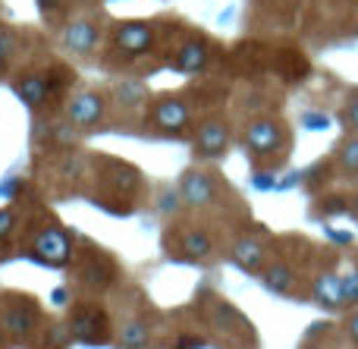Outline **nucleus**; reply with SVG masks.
<instances>
[{"instance_id":"27","label":"nucleus","mask_w":358,"mask_h":349,"mask_svg":"<svg viewBox=\"0 0 358 349\" xmlns=\"http://www.w3.org/2000/svg\"><path fill=\"white\" fill-rule=\"evenodd\" d=\"M327 236L334 239V243H340V245H349V243H352V236H349V233H343V230H327Z\"/></svg>"},{"instance_id":"16","label":"nucleus","mask_w":358,"mask_h":349,"mask_svg":"<svg viewBox=\"0 0 358 349\" xmlns=\"http://www.w3.org/2000/svg\"><path fill=\"white\" fill-rule=\"evenodd\" d=\"M261 280H264V287L273 290V293H286V290H292V283H296V274H292V268H286L283 262H277V264H271V268H264Z\"/></svg>"},{"instance_id":"25","label":"nucleus","mask_w":358,"mask_h":349,"mask_svg":"<svg viewBox=\"0 0 358 349\" xmlns=\"http://www.w3.org/2000/svg\"><path fill=\"white\" fill-rule=\"evenodd\" d=\"M13 48H16V41H13L10 35H0V66H6V60H10Z\"/></svg>"},{"instance_id":"13","label":"nucleus","mask_w":358,"mask_h":349,"mask_svg":"<svg viewBox=\"0 0 358 349\" xmlns=\"http://www.w3.org/2000/svg\"><path fill=\"white\" fill-rule=\"evenodd\" d=\"M233 262L239 264L242 271L255 274V271L264 268V245H261L258 239H252V236H242L239 243H236V249H233Z\"/></svg>"},{"instance_id":"24","label":"nucleus","mask_w":358,"mask_h":349,"mask_svg":"<svg viewBox=\"0 0 358 349\" xmlns=\"http://www.w3.org/2000/svg\"><path fill=\"white\" fill-rule=\"evenodd\" d=\"M13 224H16V214L10 208H0V236H6L13 230Z\"/></svg>"},{"instance_id":"6","label":"nucleus","mask_w":358,"mask_h":349,"mask_svg":"<svg viewBox=\"0 0 358 349\" xmlns=\"http://www.w3.org/2000/svg\"><path fill=\"white\" fill-rule=\"evenodd\" d=\"M60 41H63V48H66L69 54L85 57V54H92V50L98 48V29H94L88 19H73V22H66Z\"/></svg>"},{"instance_id":"3","label":"nucleus","mask_w":358,"mask_h":349,"mask_svg":"<svg viewBox=\"0 0 358 349\" xmlns=\"http://www.w3.org/2000/svg\"><path fill=\"white\" fill-rule=\"evenodd\" d=\"M245 148L252 151L255 157H267V155H273V151L280 148V142H283V132H280V126L273 123V120H267V117H261V120H255V123H248V129H245Z\"/></svg>"},{"instance_id":"14","label":"nucleus","mask_w":358,"mask_h":349,"mask_svg":"<svg viewBox=\"0 0 358 349\" xmlns=\"http://www.w3.org/2000/svg\"><path fill=\"white\" fill-rule=\"evenodd\" d=\"M148 340H151V327L145 325V321H138V318L126 321V325L120 327V334H117L120 349H145L148 346Z\"/></svg>"},{"instance_id":"20","label":"nucleus","mask_w":358,"mask_h":349,"mask_svg":"<svg viewBox=\"0 0 358 349\" xmlns=\"http://www.w3.org/2000/svg\"><path fill=\"white\" fill-rule=\"evenodd\" d=\"M145 98V88L138 85V82H123L120 85V101H126V104H136V101Z\"/></svg>"},{"instance_id":"9","label":"nucleus","mask_w":358,"mask_h":349,"mask_svg":"<svg viewBox=\"0 0 358 349\" xmlns=\"http://www.w3.org/2000/svg\"><path fill=\"white\" fill-rule=\"evenodd\" d=\"M311 296H315V302H321L324 308H334V312L346 308V293H343V274H334V271L321 274L315 283H311Z\"/></svg>"},{"instance_id":"4","label":"nucleus","mask_w":358,"mask_h":349,"mask_svg":"<svg viewBox=\"0 0 358 349\" xmlns=\"http://www.w3.org/2000/svg\"><path fill=\"white\" fill-rule=\"evenodd\" d=\"M189 117H192L189 107H185L179 98L155 101V107H151V113H148L151 126H155V129H161V132H182L185 126H189Z\"/></svg>"},{"instance_id":"17","label":"nucleus","mask_w":358,"mask_h":349,"mask_svg":"<svg viewBox=\"0 0 358 349\" xmlns=\"http://www.w3.org/2000/svg\"><path fill=\"white\" fill-rule=\"evenodd\" d=\"M3 327L6 334H29L31 327H35V312H22V308H10V312L3 315Z\"/></svg>"},{"instance_id":"1","label":"nucleus","mask_w":358,"mask_h":349,"mask_svg":"<svg viewBox=\"0 0 358 349\" xmlns=\"http://www.w3.org/2000/svg\"><path fill=\"white\" fill-rule=\"evenodd\" d=\"M31 255L41 264H50V268H63L73 255V243H69V233L60 230V227H48L35 236L31 243Z\"/></svg>"},{"instance_id":"2","label":"nucleus","mask_w":358,"mask_h":349,"mask_svg":"<svg viewBox=\"0 0 358 349\" xmlns=\"http://www.w3.org/2000/svg\"><path fill=\"white\" fill-rule=\"evenodd\" d=\"M104 94L92 92V88H82V92L73 94V101H69L66 107V120L69 126H79V129H92V126H98L101 120H104Z\"/></svg>"},{"instance_id":"21","label":"nucleus","mask_w":358,"mask_h":349,"mask_svg":"<svg viewBox=\"0 0 358 349\" xmlns=\"http://www.w3.org/2000/svg\"><path fill=\"white\" fill-rule=\"evenodd\" d=\"M305 126H308V129H327L330 126V117H324V113H305Z\"/></svg>"},{"instance_id":"10","label":"nucleus","mask_w":358,"mask_h":349,"mask_svg":"<svg viewBox=\"0 0 358 349\" xmlns=\"http://www.w3.org/2000/svg\"><path fill=\"white\" fill-rule=\"evenodd\" d=\"M13 88H16V98L22 101L29 111H41L44 101L50 98V79H48V76H41V73L22 76V79H19Z\"/></svg>"},{"instance_id":"7","label":"nucleus","mask_w":358,"mask_h":349,"mask_svg":"<svg viewBox=\"0 0 358 349\" xmlns=\"http://www.w3.org/2000/svg\"><path fill=\"white\" fill-rule=\"evenodd\" d=\"M179 199L189 208H204L214 201V180L201 170H189V173L179 180Z\"/></svg>"},{"instance_id":"28","label":"nucleus","mask_w":358,"mask_h":349,"mask_svg":"<svg viewBox=\"0 0 358 349\" xmlns=\"http://www.w3.org/2000/svg\"><path fill=\"white\" fill-rule=\"evenodd\" d=\"M173 208H176V192H167V195H164L161 211H173Z\"/></svg>"},{"instance_id":"26","label":"nucleus","mask_w":358,"mask_h":349,"mask_svg":"<svg viewBox=\"0 0 358 349\" xmlns=\"http://www.w3.org/2000/svg\"><path fill=\"white\" fill-rule=\"evenodd\" d=\"M346 334H349V340H352V343L358 346V312H355L352 318L346 321Z\"/></svg>"},{"instance_id":"19","label":"nucleus","mask_w":358,"mask_h":349,"mask_svg":"<svg viewBox=\"0 0 358 349\" xmlns=\"http://www.w3.org/2000/svg\"><path fill=\"white\" fill-rule=\"evenodd\" d=\"M343 293H346V306H358V268L343 274Z\"/></svg>"},{"instance_id":"18","label":"nucleus","mask_w":358,"mask_h":349,"mask_svg":"<svg viewBox=\"0 0 358 349\" xmlns=\"http://www.w3.org/2000/svg\"><path fill=\"white\" fill-rule=\"evenodd\" d=\"M340 170L349 176H358V136L346 138L340 148Z\"/></svg>"},{"instance_id":"22","label":"nucleus","mask_w":358,"mask_h":349,"mask_svg":"<svg viewBox=\"0 0 358 349\" xmlns=\"http://www.w3.org/2000/svg\"><path fill=\"white\" fill-rule=\"evenodd\" d=\"M343 117H346V126H349V129L358 132V94L346 104V113H343Z\"/></svg>"},{"instance_id":"12","label":"nucleus","mask_w":358,"mask_h":349,"mask_svg":"<svg viewBox=\"0 0 358 349\" xmlns=\"http://www.w3.org/2000/svg\"><path fill=\"white\" fill-rule=\"evenodd\" d=\"M173 66L179 69V73H201V69L208 66V44L198 41V38L185 41L182 48H179Z\"/></svg>"},{"instance_id":"15","label":"nucleus","mask_w":358,"mask_h":349,"mask_svg":"<svg viewBox=\"0 0 358 349\" xmlns=\"http://www.w3.org/2000/svg\"><path fill=\"white\" fill-rule=\"evenodd\" d=\"M179 249L189 262H201V258L210 255V236L204 230H185L182 239H179Z\"/></svg>"},{"instance_id":"8","label":"nucleus","mask_w":358,"mask_h":349,"mask_svg":"<svg viewBox=\"0 0 358 349\" xmlns=\"http://www.w3.org/2000/svg\"><path fill=\"white\" fill-rule=\"evenodd\" d=\"M227 145H229V129L220 123V120L201 123V129H198V136H195V155L198 157L214 161V157H220L223 151H227Z\"/></svg>"},{"instance_id":"23","label":"nucleus","mask_w":358,"mask_h":349,"mask_svg":"<svg viewBox=\"0 0 358 349\" xmlns=\"http://www.w3.org/2000/svg\"><path fill=\"white\" fill-rule=\"evenodd\" d=\"M252 183H255V189H261V192H267V189H277V180H273V173H255Z\"/></svg>"},{"instance_id":"29","label":"nucleus","mask_w":358,"mask_h":349,"mask_svg":"<svg viewBox=\"0 0 358 349\" xmlns=\"http://www.w3.org/2000/svg\"><path fill=\"white\" fill-rule=\"evenodd\" d=\"M305 349H321V346H305Z\"/></svg>"},{"instance_id":"11","label":"nucleus","mask_w":358,"mask_h":349,"mask_svg":"<svg viewBox=\"0 0 358 349\" xmlns=\"http://www.w3.org/2000/svg\"><path fill=\"white\" fill-rule=\"evenodd\" d=\"M69 331L85 343H104V315L98 308H79L69 321Z\"/></svg>"},{"instance_id":"5","label":"nucleus","mask_w":358,"mask_h":349,"mask_svg":"<svg viewBox=\"0 0 358 349\" xmlns=\"http://www.w3.org/2000/svg\"><path fill=\"white\" fill-rule=\"evenodd\" d=\"M113 44H117L123 54L138 57L155 44V29L145 22H123V25H117V31H113Z\"/></svg>"}]
</instances>
